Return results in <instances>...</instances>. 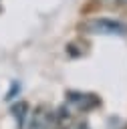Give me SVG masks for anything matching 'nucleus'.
Here are the masks:
<instances>
[{"label": "nucleus", "instance_id": "nucleus-1", "mask_svg": "<svg viewBox=\"0 0 127 129\" xmlns=\"http://www.w3.org/2000/svg\"><path fill=\"white\" fill-rule=\"evenodd\" d=\"M89 34H127V24L111 18H93L83 26Z\"/></svg>", "mask_w": 127, "mask_h": 129}, {"label": "nucleus", "instance_id": "nucleus-2", "mask_svg": "<svg viewBox=\"0 0 127 129\" xmlns=\"http://www.w3.org/2000/svg\"><path fill=\"white\" fill-rule=\"evenodd\" d=\"M54 123V113L50 107L46 105H38L24 123V129H50V125Z\"/></svg>", "mask_w": 127, "mask_h": 129}, {"label": "nucleus", "instance_id": "nucleus-3", "mask_svg": "<svg viewBox=\"0 0 127 129\" xmlns=\"http://www.w3.org/2000/svg\"><path fill=\"white\" fill-rule=\"evenodd\" d=\"M28 105L26 103H18V105H14L12 107V113H14V117L18 119V125L24 129V123H26V117H28Z\"/></svg>", "mask_w": 127, "mask_h": 129}, {"label": "nucleus", "instance_id": "nucleus-4", "mask_svg": "<svg viewBox=\"0 0 127 129\" xmlns=\"http://www.w3.org/2000/svg\"><path fill=\"white\" fill-rule=\"evenodd\" d=\"M77 129H89V125H87V123H83V125H79Z\"/></svg>", "mask_w": 127, "mask_h": 129}, {"label": "nucleus", "instance_id": "nucleus-5", "mask_svg": "<svg viewBox=\"0 0 127 129\" xmlns=\"http://www.w3.org/2000/svg\"><path fill=\"white\" fill-rule=\"evenodd\" d=\"M119 2H121V4H127V0H119Z\"/></svg>", "mask_w": 127, "mask_h": 129}]
</instances>
